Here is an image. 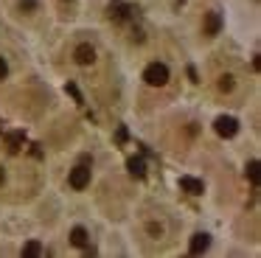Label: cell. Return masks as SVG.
Masks as SVG:
<instances>
[{"instance_id":"4","label":"cell","mask_w":261,"mask_h":258,"mask_svg":"<svg viewBox=\"0 0 261 258\" xmlns=\"http://www.w3.org/2000/svg\"><path fill=\"white\" fill-rule=\"evenodd\" d=\"M208 244H211V236L208 233H194L191 241H188V250H191L194 255H199V252L208 250Z\"/></svg>"},{"instance_id":"6","label":"cell","mask_w":261,"mask_h":258,"mask_svg":"<svg viewBox=\"0 0 261 258\" xmlns=\"http://www.w3.org/2000/svg\"><path fill=\"white\" fill-rule=\"evenodd\" d=\"M73 59L79 62V65H93V59H96V50H93V48H90V45H87V42H82L79 48H76Z\"/></svg>"},{"instance_id":"3","label":"cell","mask_w":261,"mask_h":258,"mask_svg":"<svg viewBox=\"0 0 261 258\" xmlns=\"http://www.w3.org/2000/svg\"><path fill=\"white\" fill-rule=\"evenodd\" d=\"M87 183H90V166L82 163V166H76L73 171H70V185H73V188H85Z\"/></svg>"},{"instance_id":"11","label":"cell","mask_w":261,"mask_h":258,"mask_svg":"<svg viewBox=\"0 0 261 258\" xmlns=\"http://www.w3.org/2000/svg\"><path fill=\"white\" fill-rule=\"evenodd\" d=\"M244 171H247V179L253 183V188H258V171H261V163H258V160H250Z\"/></svg>"},{"instance_id":"12","label":"cell","mask_w":261,"mask_h":258,"mask_svg":"<svg viewBox=\"0 0 261 258\" xmlns=\"http://www.w3.org/2000/svg\"><path fill=\"white\" fill-rule=\"evenodd\" d=\"M70 241H73L76 247H87V230H85V227H73V233H70Z\"/></svg>"},{"instance_id":"16","label":"cell","mask_w":261,"mask_h":258,"mask_svg":"<svg viewBox=\"0 0 261 258\" xmlns=\"http://www.w3.org/2000/svg\"><path fill=\"white\" fill-rule=\"evenodd\" d=\"M6 73H9V65H6V59H0V82L6 79Z\"/></svg>"},{"instance_id":"9","label":"cell","mask_w":261,"mask_h":258,"mask_svg":"<svg viewBox=\"0 0 261 258\" xmlns=\"http://www.w3.org/2000/svg\"><path fill=\"white\" fill-rule=\"evenodd\" d=\"M126 14H132V9L126 3H121V0H115L110 6V17H115V20H126Z\"/></svg>"},{"instance_id":"5","label":"cell","mask_w":261,"mask_h":258,"mask_svg":"<svg viewBox=\"0 0 261 258\" xmlns=\"http://www.w3.org/2000/svg\"><path fill=\"white\" fill-rule=\"evenodd\" d=\"M180 188L186 191V194H194V196H199L205 191V185H202V179H197V177H180Z\"/></svg>"},{"instance_id":"17","label":"cell","mask_w":261,"mask_h":258,"mask_svg":"<svg viewBox=\"0 0 261 258\" xmlns=\"http://www.w3.org/2000/svg\"><path fill=\"white\" fill-rule=\"evenodd\" d=\"M3 179H6V174H3V168H0V185H3Z\"/></svg>"},{"instance_id":"10","label":"cell","mask_w":261,"mask_h":258,"mask_svg":"<svg viewBox=\"0 0 261 258\" xmlns=\"http://www.w3.org/2000/svg\"><path fill=\"white\" fill-rule=\"evenodd\" d=\"M219 28H222L219 11H211V14H208V22H205V31H208L211 37H216V34H219Z\"/></svg>"},{"instance_id":"13","label":"cell","mask_w":261,"mask_h":258,"mask_svg":"<svg viewBox=\"0 0 261 258\" xmlns=\"http://www.w3.org/2000/svg\"><path fill=\"white\" fill-rule=\"evenodd\" d=\"M23 255H25V258H40V255H42V244H37V241H29V244L23 247Z\"/></svg>"},{"instance_id":"7","label":"cell","mask_w":261,"mask_h":258,"mask_svg":"<svg viewBox=\"0 0 261 258\" xmlns=\"http://www.w3.org/2000/svg\"><path fill=\"white\" fill-rule=\"evenodd\" d=\"M126 168H129V174L138 179L146 177V163H143V157H129V160H126Z\"/></svg>"},{"instance_id":"15","label":"cell","mask_w":261,"mask_h":258,"mask_svg":"<svg viewBox=\"0 0 261 258\" xmlns=\"http://www.w3.org/2000/svg\"><path fill=\"white\" fill-rule=\"evenodd\" d=\"M65 90H68V93L76 98V104H85V101H82V93H79V87H76V84H70V82H68V87H65Z\"/></svg>"},{"instance_id":"14","label":"cell","mask_w":261,"mask_h":258,"mask_svg":"<svg viewBox=\"0 0 261 258\" xmlns=\"http://www.w3.org/2000/svg\"><path fill=\"white\" fill-rule=\"evenodd\" d=\"M219 90H222V93H230V90H233V76H222L219 79Z\"/></svg>"},{"instance_id":"8","label":"cell","mask_w":261,"mask_h":258,"mask_svg":"<svg viewBox=\"0 0 261 258\" xmlns=\"http://www.w3.org/2000/svg\"><path fill=\"white\" fill-rule=\"evenodd\" d=\"M23 140H25V135L20 132V129H17V132H9V135H6V146H9V151H12V154H17L20 146H23Z\"/></svg>"},{"instance_id":"1","label":"cell","mask_w":261,"mask_h":258,"mask_svg":"<svg viewBox=\"0 0 261 258\" xmlns=\"http://www.w3.org/2000/svg\"><path fill=\"white\" fill-rule=\"evenodd\" d=\"M143 82L152 84V87H163V84L169 82V67H166L163 62H152V65L143 70Z\"/></svg>"},{"instance_id":"2","label":"cell","mask_w":261,"mask_h":258,"mask_svg":"<svg viewBox=\"0 0 261 258\" xmlns=\"http://www.w3.org/2000/svg\"><path fill=\"white\" fill-rule=\"evenodd\" d=\"M214 126H216V132H219L222 138H233V135L239 132V121H236V118H230V115H219L214 121Z\"/></svg>"}]
</instances>
